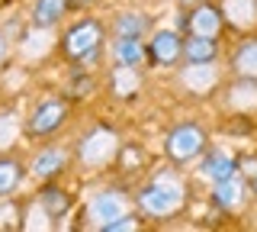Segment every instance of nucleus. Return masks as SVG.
I'll list each match as a JSON object with an SVG mask.
<instances>
[{
    "label": "nucleus",
    "instance_id": "nucleus-1",
    "mask_svg": "<svg viewBox=\"0 0 257 232\" xmlns=\"http://www.w3.org/2000/svg\"><path fill=\"white\" fill-rule=\"evenodd\" d=\"M135 200H139V213L142 216L167 219V216L180 213L183 200H187V190H183V184H180V178H177L174 171H161L139 190Z\"/></svg>",
    "mask_w": 257,
    "mask_h": 232
},
{
    "label": "nucleus",
    "instance_id": "nucleus-2",
    "mask_svg": "<svg viewBox=\"0 0 257 232\" xmlns=\"http://www.w3.org/2000/svg\"><path fill=\"white\" fill-rule=\"evenodd\" d=\"M206 145H209V135H206L203 126H196V123L174 126L164 139V151H167V158H171V165H177V168L196 162L206 151Z\"/></svg>",
    "mask_w": 257,
    "mask_h": 232
},
{
    "label": "nucleus",
    "instance_id": "nucleus-3",
    "mask_svg": "<svg viewBox=\"0 0 257 232\" xmlns=\"http://www.w3.org/2000/svg\"><path fill=\"white\" fill-rule=\"evenodd\" d=\"M116 148H119L116 132L96 126V129L90 135H84V142L77 145V162L84 165V168H103L106 162H112Z\"/></svg>",
    "mask_w": 257,
    "mask_h": 232
},
{
    "label": "nucleus",
    "instance_id": "nucleus-4",
    "mask_svg": "<svg viewBox=\"0 0 257 232\" xmlns=\"http://www.w3.org/2000/svg\"><path fill=\"white\" fill-rule=\"evenodd\" d=\"M100 42H103V23L100 20H77L74 26L64 33L61 39V45H64V55L68 58H74L80 61L87 52H93V49H100Z\"/></svg>",
    "mask_w": 257,
    "mask_h": 232
},
{
    "label": "nucleus",
    "instance_id": "nucleus-5",
    "mask_svg": "<svg viewBox=\"0 0 257 232\" xmlns=\"http://www.w3.org/2000/svg\"><path fill=\"white\" fill-rule=\"evenodd\" d=\"M122 213H128V197H125V190H119V187L96 190L93 200L87 203V219H90L93 229H103L109 219H116V216H122Z\"/></svg>",
    "mask_w": 257,
    "mask_h": 232
},
{
    "label": "nucleus",
    "instance_id": "nucleus-6",
    "mask_svg": "<svg viewBox=\"0 0 257 232\" xmlns=\"http://www.w3.org/2000/svg\"><path fill=\"white\" fill-rule=\"evenodd\" d=\"M64 119H68V107H64V100L52 97V100H42L36 110L29 113L26 119V135H36V139H48L52 132H58L64 126Z\"/></svg>",
    "mask_w": 257,
    "mask_h": 232
},
{
    "label": "nucleus",
    "instance_id": "nucleus-7",
    "mask_svg": "<svg viewBox=\"0 0 257 232\" xmlns=\"http://www.w3.org/2000/svg\"><path fill=\"white\" fill-rule=\"evenodd\" d=\"M180 52H183V36L174 33V29H158V33L148 39V45H145L148 61L151 65H161V68L177 65V61H180Z\"/></svg>",
    "mask_w": 257,
    "mask_h": 232
},
{
    "label": "nucleus",
    "instance_id": "nucleus-8",
    "mask_svg": "<svg viewBox=\"0 0 257 232\" xmlns=\"http://www.w3.org/2000/svg\"><path fill=\"white\" fill-rule=\"evenodd\" d=\"M180 26L187 33H199V36H219L222 33V10L212 4H199L193 7L187 17L180 20Z\"/></svg>",
    "mask_w": 257,
    "mask_h": 232
},
{
    "label": "nucleus",
    "instance_id": "nucleus-9",
    "mask_svg": "<svg viewBox=\"0 0 257 232\" xmlns=\"http://www.w3.org/2000/svg\"><path fill=\"white\" fill-rule=\"evenodd\" d=\"M180 58L187 61V65H212V61L219 58V42H215V36L187 33V36H183Z\"/></svg>",
    "mask_w": 257,
    "mask_h": 232
},
{
    "label": "nucleus",
    "instance_id": "nucleus-10",
    "mask_svg": "<svg viewBox=\"0 0 257 232\" xmlns=\"http://www.w3.org/2000/svg\"><path fill=\"white\" fill-rule=\"evenodd\" d=\"M199 178L209 181V184H219L225 178H235L238 174V158H231L228 151H219V148H212V151H206L203 155V162H199Z\"/></svg>",
    "mask_w": 257,
    "mask_h": 232
},
{
    "label": "nucleus",
    "instance_id": "nucleus-11",
    "mask_svg": "<svg viewBox=\"0 0 257 232\" xmlns=\"http://www.w3.org/2000/svg\"><path fill=\"white\" fill-rule=\"evenodd\" d=\"M109 55H112V65L119 68H139L145 65V42L139 36H116L109 45Z\"/></svg>",
    "mask_w": 257,
    "mask_h": 232
},
{
    "label": "nucleus",
    "instance_id": "nucleus-12",
    "mask_svg": "<svg viewBox=\"0 0 257 232\" xmlns=\"http://www.w3.org/2000/svg\"><path fill=\"white\" fill-rule=\"evenodd\" d=\"M212 203L219 206V210H225V213L238 210V206L244 203V181H241V174L212 184Z\"/></svg>",
    "mask_w": 257,
    "mask_h": 232
},
{
    "label": "nucleus",
    "instance_id": "nucleus-13",
    "mask_svg": "<svg viewBox=\"0 0 257 232\" xmlns=\"http://www.w3.org/2000/svg\"><path fill=\"white\" fill-rule=\"evenodd\" d=\"M64 165H68V155H64V148L61 145H45V148H39L36 155H32V174L36 178H52V174H58L64 171Z\"/></svg>",
    "mask_w": 257,
    "mask_h": 232
},
{
    "label": "nucleus",
    "instance_id": "nucleus-14",
    "mask_svg": "<svg viewBox=\"0 0 257 232\" xmlns=\"http://www.w3.org/2000/svg\"><path fill=\"white\" fill-rule=\"evenodd\" d=\"M68 13V0H36L32 4V23L39 29H55Z\"/></svg>",
    "mask_w": 257,
    "mask_h": 232
},
{
    "label": "nucleus",
    "instance_id": "nucleus-15",
    "mask_svg": "<svg viewBox=\"0 0 257 232\" xmlns=\"http://www.w3.org/2000/svg\"><path fill=\"white\" fill-rule=\"evenodd\" d=\"M231 71L238 78H254L257 81V39H244L231 55Z\"/></svg>",
    "mask_w": 257,
    "mask_h": 232
},
{
    "label": "nucleus",
    "instance_id": "nucleus-16",
    "mask_svg": "<svg viewBox=\"0 0 257 232\" xmlns=\"http://www.w3.org/2000/svg\"><path fill=\"white\" fill-rule=\"evenodd\" d=\"M222 13L228 17L231 26H251V23L257 20V0H225Z\"/></svg>",
    "mask_w": 257,
    "mask_h": 232
},
{
    "label": "nucleus",
    "instance_id": "nucleus-17",
    "mask_svg": "<svg viewBox=\"0 0 257 232\" xmlns=\"http://www.w3.org/2000/svg\"><path fill=\"white\" fill-rule=\"evenodd\" d=\"M180 81L190 87V91H209L215 84V68L212 65H187L180 71Z\"/></svg>",
    "mask_w": 257,
    "mask_h": 232
},
{
    "label": "nucleus",
    "instance_id": "nucleus-18",
    "mask_svg": "<svg viewBox=\"0 0 257 232\" xmlns=\"http://www.w3.org/2000/svg\"><path fill=\"white\" fill-rule=\"evenodd\" d=\"M39 206L45 210L48 219H58V216L68 213L71 200L64 197V190H61V187H42V190H39Z\"/></svg>",
    "mask_w": 257,
    "mask_h": 232
},
{
    "label": "nucleus",
    "instance_id": "nucleus-19",
    "mask_svg": "<svg viewBox=\"0 0 257 232\" xmlns=\"http://www.w3.org/2000/svg\"><path fill=\"white\" fill-rule=\"evenodd\" d=\"M23 181V165L16 158H0V197H10Z\"/></svg>",
    "mask_w": 257,
    "mask_h": 232
},
{
    "label": "nucleus",
    "instance_id": "nucleus-20",
    "mask_svg": "<svg viewBox=\"0 0 257 232\" xmlns=\"http://www.w3.org/2000/svg\"><path fill=\"white\" fill-rule=\"evenodd\" d=\"M112 33L116 36H139L145 33V17H139V13H119L116 23H112Z\"/></svg>",
    "mask_w": 257,
    "mask_h": 232
},
{
    "label": "nucleus",
    "instance_id": "nucleus-21",
    "mask_svg": "<svg viewBox=\"0 0 257 232\" xmlns=\"http://www.w3.org/2000/svg\"><path fill=\"white\" fill-rule=\"evenodd\" d=\"M139 68H119L112 71V87H116V94H132L135 87H139V74H135Z\"/></svg>",
    "mask_w": 257,
    "mask_h": 232
},
{
    "label": "nucleus",
    "instance_id": "nucleus-22",
    "mask_svg": "<svg viewBox=\"0 0 257 232\" xmlns=\"http://www.w3.org/2000/svg\"><path fill=\"white\" fill-rule=\"evenodd\" d=\"M20 135V123L13 113H0V148H10Z\"/></svg>",
    "mask_w": 257,
    "mask_h": 232
},
{
    "label": "nucleus",
    "instance_id": "nucleus-23",
    "mask_svg": "<svg viewBox=\"0 0 257 232\" xmlns=\"http://www.w3.org/2000/svg\"><path fill=\"white\" fill-rule=\"evenodd\" d=\"M132 229H139V219H135L132 213H122V216H116V219H109L106 226H103V232H132Z\"/></svg>",
    "mask_w": 257,
    "mask_h": 232
},
{
    "label": "nucleus",
    "instance_id": "nucleus-24",
    "mask_svg": "<svg viewBox=\"0 0 257 232\" xmlns=\"http://www.w3.org/2000/svg\"><path fill=\"white\" fill-rule=\"evenodd\" d=\"M241 165H244V174H247V178H251V174L257 171V162H254V158H244Z\"/></svg>",
    "mask_w": 257,
    "mask_h": 232
},
{
    "label": "nucleus",
    "instance_id": "nucleus-25",
    "mask_svg": "<svg viewBox=\"0 0 257 232\" xmlns=\"http://www.w3.org/2000/svg\"><path fill=\"white\" fill-rule=\"evenodd\" d=\"M7 49H10V45H7V36H4V33H0V61H4V58H7Z\"/></svg>",
    "mask_w": 257,
    "mask_h": 232
},
{
    "label": "nucleus",
    "instance_id": "nucleus-26",
    "mask_svg": "<svg viewBox=\"0 0 257 232\" xmlns=\"http://www.w3.org/2000/svg\"><path fill=\"white\" fill-rule=\"evenodd\" d=\"M90 0H68V7H87Z\"/></svg>",
    "mask_w": 257,
    "mask_h": 232
},
{
    "label": "nucleus",
    "instance_id": "nucleus-27",
    "mask_svg": "<svg viewBox=\"0 0 257 232\" xmlns=\"http://www.w3.org/2000/svg\"><path fill=\"white\" fill-rule=\"evenodd\" d=\"M251 194H254V197H257V171H254V174H251Z\"/></svg>",
    "mask_w": 257,
    "mask_h": 232
},
{
    "label": "nucleus",
    "instance_id": "nucleus-28",
    "mask_svg": "<svg viewBox=\"0 0 257 232\" xmlns=\"http://www.w3.org/2000/svg\"><path fill=\"white\" fill-rule=\"evenodd\" d=\"M180 4H190V0H180Z\"/></svg>",
    "mask_w": 257,
    "mask_h": 232
}]
</instances>
